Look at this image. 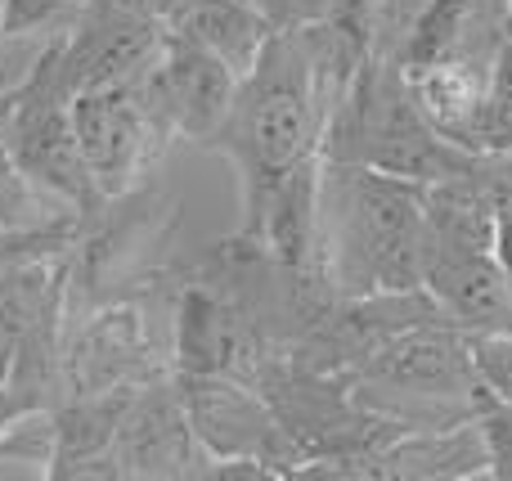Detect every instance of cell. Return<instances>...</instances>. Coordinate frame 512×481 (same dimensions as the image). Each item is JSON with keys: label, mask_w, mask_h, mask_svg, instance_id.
<instances>
[{"label": "cell", "mask_w": 512, "mask_h": 481, "mask_svg": "<svg viewBox=\"0 0 512 481\" xmlns=\"http://www.w3.org/2000/svg\"><path fill=\"white\" fill-rule=\"evenodd\" d=\"M319 275L342 297L409 293L427 270V207L423 185L360 167L319 162L315 207Z\"/></svg>", "instance_id": "obj_2"}, {"label": "cell", "mask_w": 512, "mask_h": 481, "mask_svg": "<svg viewBox=\"0 0 512 481\" xmlns=\"http://www.w3.org/2000/svg\"><path fill=\"white\" fill-rule=\"evenodd\" d=\"M423 288L441 315L472 333L512 329V279L490 252H454V257H432L423 270Z\"/></svg>", "instance_id": "obj_12"}, {"label": "cell", "mask_w": 512, "mask_h": 481, "mask_svg": "<svg viewBox=\"0 0 512 481\" xmlns=\"http://www.w3.org/2000/svg\"><path fill=\"white\" fill-rule=\"evenodd\" d=\"M495 257L504 266V275L512 279V198L495 203Z\"/></svg>", "instance_id": "obj_21"}, {"label": "cell", "mask_w": 512, "mask_h": 481, "mask_svg": "<svg viewBox=\"0 0 512 481\" xmlns=\"http://www.w3.org/2000/svg\"><path fill=\"white\" fill-rule=\"evenodd\" d=\"M265 9V18L274 23V32H288V27H306L319 23L328 9V0H256Z\"/></svg>", "instance_id": "obj_20"}, {"label": "cell", "mask_w": 512, "mask_h": 481, "mask_svg": "<svg viewBox=\"0 0 512 481\" xmlns=\"http://www.w3.org/2000/svg\"><path fill=\"white\" fill-rule=\"evenodd\" d=\"M9 113H14V86L0 90V167H5V162H14V158H9Z\"/></svg>", "instance_id": "obj_22"}, {"label": "cell", "mask_w": 512, "mask_h": 481, "mask_svg": "<svg viewBox=\"0 0 512 481\" xmlns=\"http://www.w3.org/2000/svg\"><path fill=\"white\" fill-rule=\"evenodd\" d=\"M324 158L360 162L414 185H436L468 171L477 153L459 149L450 135L436 131L400 63L369 54L328 117Z\"/></svg>", "instance_id": "obj_3"}, {"label": "cell", "mask_w": 512, "mask_h": 481, "mask_svg": "<svg viewBox=\"0 0 512 481\" xmlns=\"http://www.w3.org/2000/svg\"><path fill=\"white\" fill-rule=\"evenodd\" d=\"M490 477L486 432L477 419L396 432L378 455V481H477Z\"/></svg>", "instance_id": "obj_13"}, {"label": "cell", "mask_w": 512, "mask_h": 481, "mask_svg": "<svg viewBox=\"0 0 512 481\" xmlns=\"http://www.w3.org/2000/svg\"><path fill=\"white\" fill-rule=\"evenodd\" d=\"M481 432H486V450H490V477L512 481V401H490L477 414Z\"/></svg>", "instance_id": "obj_19"}, {"label": "cell", "mask_w": 512, "mask_h": 481, "mask_svg": "<svg viewBox=\"0 0 512 481\" xmlns=\"http://www.w3.org/2000/svg\"><path fill=\"white\" fill-rule=\"evenodd\" d=\"M364 59L369 54L342 41L328 23L288 27L265 41L261 59L239 77L221 131L207 140V149L239 171V198L324 158L328 117Z\"/></svg>", "instance_id": "obj_1"}, {"label": "cell", "mask_w": 512, "mask_h": 481, "mask_svg": "<svg viewBox=\"0 0 512 481\" xmlns=\"http://www.w3.org/2000/svg\"><path fill=\"white\" fill-rule=\"evenodd\" d=\"M171 32L198 41L243 77L261 59L265 41L274 36V23L265 18V9L256 0H189L180 9V18L171 23Z\"/></svg>", "instance_id": "obj_14"}, {"label": "cell", "mask_w": 512, "mask_h": 481, "mask_svg": "<svg viewBox=\"0 0 512 481\" xmlns=\"http://www.w3.org/2000/svg\"><path fill=\"white\" fill-rule=\"evenodd\" d=\"M90 0H9L5 14V36L9 41H27V36H63L81 18Z\"/></svg>", "instance_id": "obj_16"}, {"label": "cell", "mask_w": 512, "mask_h": 481, "mask_svg": "<svg viewBox=\"0 0 512 481\" xmlns=\"http://www.w3.org/2000/svg\"><path fill=\"white\" fill-rule=\"evenodd\" d=\"M346 378L351 392L400 432L477 419L490 405L472 369L468 333L445 315L400 329Z\"/></svg>", "instance_id": "obj_4"}, {"label": "cell", "mask_w": 512, "mask_h": 481, "mask_svg": "<svg viewBox=\"0 0 512 481\" xmlns=\"http://www.w3.org/2000/svg\"><path fill=\"white\" fill-rule=\"evenodd\" d=\"M72 122H77L81 158H86L99 198H126L153 185L171 135L162 131L135 81L81 90L72 99Z\"/></svg>", "instance_id": "obj_8"}, {"label": "cell", "mask_w": 512, "mask_h": 481, "mask_svg": "<svg viewBox=\"0 0 512 481\" xmlns=\"http://www.w3.org/2000/svg\"><path fill=\"white\" fill-rule=\"evenodd\" d=\"M472 369L486 392V401H512V329L472 333Z\"/></svg>", "instance_id": "obj_17"}, {"label": "cell", "mask_w": 512, "mask_h": 481, "mask_svg": "<svg viewBox=\"0 0 512 481\" xmlns=\"http://www.w3.org/2000/svg\"><path fill=\"white\" fill-rule=\"evenodd\" d=\"M176 383L189 428L212 464H261L274 481H292L301 473V450L283 432L261 387L225 374H176Z\"/></svg>", "instance_id": "obj_7"}, {"label": "cell", "mask_w": 512, "mask_h": 481, "mask_svg": "<svg viewBox=\"0 0 512 481\" xmlns=\"http://www.w3.org/2000/svg\"><path fill=\"white\" fill-rule=\"evenodd\" d=\"M490 72L495 63H481V59H450V63H436V68H423L409 77L414 86L418 104L423 113L432 117V126L441 135H450L459 149H468V135L477 126L481 108L490 99Z\"/></svg>", "instance_id": "obj_15"}, {"label": "cell", "mask_w": 512, "mask_h": 481, "mask_svg": "<svg viewBox=\"0 0 512 481\" xmlns=\"http://www.w3.org/2000/svg\"><path fill=\"white\" fill-rule=\"evenodd\" d=\"M135 86H140L144 104L153 108V117L162 122V131L171 140L207 149V140L221 131L225 113L234 104L239 72L216 59L212 50H203L198 41L167 32L158 59L144 68V77Z\"/></svg>", "instance_id": "obj_9"}, {"label": "cell", "mask_w": 512, "mask_h": 481, "mask_svg": "<svg viewBox=\"0 0 512 481\" xmlns=\"http://www.w3.org/2000/svg\"><path fill=\"white\" fill-rule=\"evenodd\" d=\"M176 374L158 347L149 315L135 297L72 306L59 351V396L72 392H135L144 383Z\"/></svg>", "instance_id": "obj_6"}, {"label": "cell", "mask_w": 512, "mask_h": 481, "mask_svg": "<svg viewBox=\"0 0 512 481\" xmlns=\"http://www.w3.org/2000/svg\"><path fill=\"white\" fill-rule=\"evenodd\" d=\"M212 455L198 446L189 428L185 401H180L176 374L144 383L131 392L117 423V441L108 455V477H144V481H207Z\"/></svg>", "instance_id": "obj_10"}, {"label": "cell", "mask_w": 512, "mask_h": 481, "mask_svg": "<svg viewBox=\"0 0 512 481\" xmlns=\"http://www.w3.org/2000/svg\"><path fill=\"white\" fill-rule=\"evenodd\" d=\"M504 14H508V23H512V0H504Z\"/></svg>", "instance_id": "obj_24"}, {"label": "cell", "mask_w": 512, "mask_h": 481, "mask_svg": "<svg viewBox=\"0 0 512 481\" xmlns=\"http://www.w3.org/2000/svg\"><path fill=\"white\" fill-rule=\"evenodd\" d=\"M167 32L171 27H162L158 18L135 14L117 0H90L77 23L54 36L63 81L72 86V95L140 81L144 68L158 59Z\"/></svg>", "instance_id": "obj_11"}, {"label": "cell", "mask_w": 512, "mask_h": 481, "mask_svg": "<svg viewBox=\"0 0 512 481\" xmlns=\"http://www.w3.org/2000/svg\"><path fill=\"white\" fill-rule=\"evenodd\" d=\"M382 14H387V0H328V9H324L319 23H328L342 41H351L360 54H373Z\"/></svg>", "instance_id": "obj_18"}, {"label": "cell", "mask_w": 512, "mask_h": 481, "mask_svg": "<svg viewBox=\"0 0 512 481\" xmlns=\"http://www.w3.org/2000/svg\"><path fill=\"white\" fill-rule=\"evenodd\" d=\"M72 86L63 81L59 45L45 41L27 77L14 86V113H9V158L41 194L77 216H90L99 198L90 167L81 158L77 122H72Z\"/></svg>", "instance_id": "obj_5"}, {"label": "cell", "mask_w": 512, "mask_h": 481, "mask_svg": "<svg viewBox=\"0 0 512 481\" xmlns=\"http://www.w3.org/2000/svg\"><path fill=\"white\" fill-rule=\"evenodd\" d=\"M5 14H9V0H0V45L9 41V36H5Z\"/></svg>", "instance_id": "obj_23"}]
</instances>
